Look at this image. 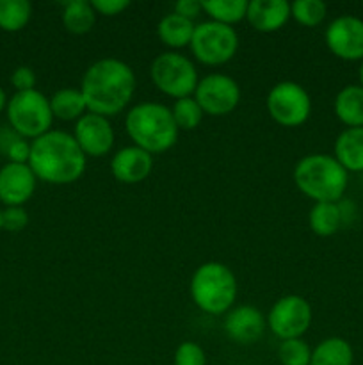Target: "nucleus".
Masks as SVG:
<instances>
[{
	"instance_id": "c85d7f7f",
	"label": "nucleus",
	"mask_w": 363,
	"mask_h": 365,
	"mask_svg": "<svg viewBox=\"0 0 363 365\" xmlns=\"http://www.w3.org/2000/svg\"><path fill=\"white\" fill-rule=\"evenodd\" d=\"M278 359L281 365H310L312 349L302 339H288L281 341L278 348Z\"/></svg>"
},
{
	"instance_id": "0eeeda50",
	"label": "nucleus",
	"mask_w": 363,
	"mask_h": 365,
	"mask_svg": "<svg viewBox=\"0 0 363 365\" xmlns=\"http://www.w3.org/2000/svg\"><path fill=\"white\" fill-rule=\"evenodd\" d=\"M149 75L159 91L177 100L191 96L199 82L194 63L178 52H164L157 56L149 68Z\"/></svg>"
},
{
	"instance_id": "7ed1b4c3",
	"label": "nucleus",
	"mask_w": 363,
	"mask_h": 365,
	"mask_svg": "<svg viewBox=\"0 0 363 365\" xmlns=\"http://www.w3.org/2000/svg\"><path fill=\"white\" fill-rule=\"evenodd\" d=\"M125 128L134 146L152 155L173 148L180 132L169 107L157 102H141L132 107L125 118Z\"/></svg>"
},
{
	"instance_id": "f257e3e1",
	"label": "nucleus",
	"mask_w": 363,
	"mask_h": 365,
	"mask_svg": "<svg viewBox=\"0 0 363 365\" xmlns=\"http://www.w3.org/2000/svg\"><path fill=\"white\" fill-rule=\"evenodd\" d=\"M80 91L84 95L88 113L105 118L116 116L134 96L135 73L125 61L103 57L85 70Z\"/></svg>"
},
{
	"instance_id": "9d476101",
	"label": "nucleus",
	"mask_w": 363,
	"mask_h": 365,
	"mask_svg": "<svg viewBox=\"0 0 363 365\" xmlns=\"http://www.w3.org/2000/svg\"><path fill=\"white\" fill-rule=\"evenodd\" d=\"M270 331L281 341L301 339L312 324V307L302 296L288 294L278 299L267 316Z\"/></svg>"
},
{
	"instance_id": "aec40b11",
	"label": "nucleus",
	"mask_w": 363,
	"mask_h": 365,
	"mask_svg": "<svg viewBox=\"0 0 363 365\" xmlns=\"http://www.w3.org/2000/svg\"><path fill=\"white\" fill-rule=\"evenodd\" d=\"M196 24L194 21L187 20V18L180 16L177 13L166 14L162 20L159 21V27H157V34H159L160 41L164 43L169 48H184L189 46L192 41V36H194Z\"/></svg>"
},
{
	"instance_id": "4468645a",
	"label": "nucleus",
	"mask_w": 363,
	"mask_h": 365,
	"mask_svg": "<svg viewBox=\"0 0 363 365\" xmlns=\"http://www.w3.org/2000/svg\"><path fill=\"white\" fill-rule=\"evenodd\" d=\"M34 171L28 164L7 163L0 168V202L6 207H23L36 191Z\"/></svg>"
},
{
	"instance_id": "2eb2a0df",
	"label": "nucleus",
	"mask_w": 363,
	"mask_h": 365,
	"mask_svg": "<svg viewBox=\"0 0 363 365\" xmlns=\"http://www.w3.org/2000/svg\"><path fill=\"white\" fill-rule=\"evenodd\" d=\"M265 330V317L256 307L241 305L230 309L224 317V331L238 344H253Z\"/></svg>"
},
{
	"instance_id": "473e14b6",
	"label": "nucleus",
	"mask_w": 363,
	"mask_h": 365,
	"mask_svg": "<svg viewBox=\"0 0 363 365\" xmlns=\"http://www.w3.org/2000/svg\"><path fill=\"white\" fill-rule=\"evenodd\" d=\"M11 84L18 91H31L36 89V73L31 66H18L11 73Z\"/></svg>"
},
{
	"instance_id": "2f4dec72",
	"label": "nucleus",
	"mask_w": 363,
	"mask_h": 365,
	"mask_svg": "<svg viewBox=\"0 0 363 365\" xmlns=\"http://www.w3.org/2000/svg\"><path fill=\"white\" fill-rule=\"evenodd\" d=\"M4 155L7 157V163L14 164H28V157H31V143L27 139L20 138L18 135L9 146H7L6 153Z\"/></svg>"
},
{
	"instance_id": "c756f323",
	"label": "nucleus",
	"mask_w": 363,
	"mask_h": 365,
	"mask_svg": "<svg viewBox=\"0 0 363 365\" xmlns=\"http://www.w3.org/2000/svg\"><path fill=\"white\" fill-rule=\"evenodd\" d=\"M174 365H206L205 351L196 342H182L174 351Z\"/></svg>"
},
{
	"instance_id": "4be33fe9",
	"label": "nucleus",
	"mask_w": 363,
	"mask_h": 365,
	"mask_svg": "<svg viewBox=\"0 0 363 365\" xmlns=\"http://www.w3.org/2000/svg\"><path fill=\"white\" fill-rule=\"evenodd\" d=\"M352 362H354V353L351 344L345 339L330 337L312 349L310 365H352Z\"/></svg>"
},
{
	"instance_id": "bb28decb",
	"label": "nucleus",
	"mask_w": 363,
	"mask_h": 365,
	"mask_svg": "<svg viewBox=\"0 0 363 365\" xmlns=\"http://www.w3.org/2000/svg\"><path fill=\"white\" fill-rule=\"evenodd\" d=\"M174 118V123H177L178 130H192V128L198 127L201 123L203 109L199 107V103L196 102L194 96H184V98H178L174 102L173 109H171Z\"/></svg>"
},
{
	"instance_id": "b1692460",
	"label": "nucleus",
	"mask_w": 363,
	"mask_h": 365,
	"mask_svg": "<svg viewBox=\"0 0 363 365\" xmlns=\"http://www.w3.org/2000/svg\"><path fill=\"white\" fill-rule=\"evenodd\" d=\"M50 107H52L53 118H59L63 121L80 120L88 113L84 95L80 89L64 88L53 93L50 96Z\"/></svg>"
},
{
	"instance_id": "f8f14e48",
	"label": "nucleus",
	"mask_w": 363,
	"mask_h": 365,
	"mask_svg": "<svg viewBox=\"0 0 363 365\" xmlns=\"http://www.w3.org/2000/svg\"><path fill=\"white\" fill-rule=\"evenodd\" d=\"M326 45L344 61H363V20L356 16H338L327 25Z\"/></svg>"
},
{
	"instance_id": "dca6fc26",
	"label": "nucleus",
	"mask_w": 363,
	"mask_h": 365,
	"mask_svg": "<svg viewBox=\"0 0 363 365\" xmlns=\"http://www.w3.org/2000/svg\"><path fill=\"white\" fill-rule=\"evenodd\" d=\"M153 170V155L139 146H125L114 153L110 171L114 178L123 184H137L149 177Z\"/></svg>"
},
{
	"instance_id": "e433bc0d",
	"label": "nucleus",
	"mask_w": 363,
	"mask_h": 365,
	"mask_svg": "<svg viewBox=\"0 0 363 365\" xmlns=\"http://www.w3.org/2000/svg\"><path fill=\"white\" fill-rule=\"evenodd\" d=\"M359 86L363 88V61H362V66H359Z\"/></svg>"
},
{
	"instance_id": "ddd939ff",
	"label": "nucleus",
	"mask_w": 363,
	"mask_h": 365,
	"mask_svg": "<svg viewBox=\"0 0 363 365\" xmlns=\"http://www.w3.org/2000/svg\"><path fill=\"white\" fill-rule=\"evenodd\" d=\"M73 138L82 152L89 157H102L114 146V128L109 118L85 113L75 123Z\"/></svg>"
},
{
	"instance_id": "412c9836",
	"label": "nucleus",
	"mask_w": 363,
	"mask_h": 365,
	"mask_svg": "<svg viewBox=\"0 0 363 365\" xmlns=\"http://www.w3.org/2000/svg\"><path fill=\"white\" fill-rule=\"evenodd\" d=\"M310 228L313 234L320 237H330L335 235L345 225L344 214H342L340 202L337 203H315L310 210L308 216Z\"/></svg>"
},
{
	"instance_id": "c9c22d12",
	"label": "nucleus",
	"mask_w": 363,
	"mask_h": 365,
	"mask_svg": "<svg viewBox=\"0 0 363 365\" xmlns=\"http://www.w3.org/2000/svg\"><path fill=\"white\" fill-rule=\"evenodd\" d=\"M7 102H9V100H7L6 91H4V89L0 88V113H2L4 109H7Z\"/></svg>"
},
{
	"instance_id": "f3484780",
	"label": "nucleus",
	"mask_w": 363,
	"mask_h": 365,
	"mask_svg": "<svg viewBox=\"0 0 363 365\" xmlns=\"http://www.w3.org/2000/svg\"><path fill=\"white\" fill-rule=\"evenodd\" d=\"M290 18V4L287 0H251L248 2L246 20L258 32H276Z\"/></svg>"
},
{
	"instance_id": "4c0bfd02",
	"label": "nucleus",
	"mask_w": 363,
	"mask_h": 365,
	"mask_svg": "<svg viewBox=\"0 0 363 365\" xmlns=\"http://www.w3.org/2000/svg\"><path fill=\"white\" fill-rule=\"evenodd\" d=\"M0 232H2V209H0Z\"/></svg>"
},
{
	"instance_id": "f704fd0d",
	"label": "nucleus",
	"mask_w": 363,
	"mask_h": 365,
	"mask_svg": "<svg viewBox=\"0 0 363 365\" xmlns=\"http://www.w3.org/2000/svg\"><path fill=\"white\" fill-rule=\"evenodd\" d=\"M173 13L194 21L196 18L199 16V13H203V7H201V2H198V0H178V2L174 4Z\"/></svg>"
},
{
	"instance_id": "6ab92c4d",
	"label": "nucleus",
	"mask_w": 363,
	"mask_h": 365,
	"mask_svg": "<svg viewBox=\"0 0 363 365\" xmlns=\"http://www.w3.org/2000/svg\"><path fill=\"white\" fill-rule=\"evenodd\" d=\"M335 114L347 128L363 127V88L345 86L340 89L333 103Z\"/></svg>"
},
{
	"instance_id": "6e6552de",
	"label": "nucleus",
	"mask_w": 363,
	"mask_h": 365,
	"mask_svg": "<svg viewBox=\"0 0 363 365\" xmlns=\"http://www.w3.org/2000/svg\"><path fill=\"white\" fill-rule=\"evenodd\" d=\"M191 52L199 63L219 66L228 63L238 50V34L231 25L219 21H201L196 25Z\"/></svg>"
},
{
	"instance_id": "5701e85b",
	"label": "nucleus",
	"mask_w": 363,
	"mask_h": 365,
	"mask_svg": "<svg viewBox=\"0 0 363 365\" xmlns=\"http://www.w3.org/2000/svg\"><path fill=\"white\" fill-rule=\"evenodd\" d=\"M60 20L71 34H88L96 24V11L88 0H70L64 4Z\"/></svg>"
},
{
	"instance_id": "f03ea898",
	"label": "nucleus",
	"mask_w": 363,
	"mask_h": 365,
	"mask_svg": "<svg viewBox=\"0 0 363 365\" xmlns=\"http://www.w3.org/2000/svg\"><path fill=\"white\" fill-rule=\"evenodd\" d=\"M28 166L39 180L56 185L71 184L84 175L85 153L71 134L48 130L31 141Z\"/></svg>"
},
{
	"instance_id": "7c9ffc66",
	"label": "nucleus",
	"mask_w": 363,
	"mask_h": 365,
	"mask_svg": "<svg viewBox=\"0 0 363 365\" xmlns=\"http://www.w3.org/2000/svg\"><path fill=\"white\" fill-rule=\"evenodd\" d=\"M28 225V214L25 207H6L2 210V230L21 232Z\"/></svg>"
},
{
	"instance_id": "a211bd4d",
	"label": "nucleus",
	"mask_w": 363,
	"mask_h": 365,
	"mask_svg": "<svg viewBox=\"0 0 363 365\" xmlns=\"http://www.w3.org/2000/svg\"><path fill=\"white\" fill-rule=\"evenodd\" d=\"M335 159L345 171H363V127L345 128L335 141Z\"/></svg>"
},
{
	"instance_id": "72a5a7b5",
	"label": "nucleus",
	"mask_w": 363,
	"mask_h": 365,
	"mask_svg": "<svg viewBox=\"0 0 363 365\" xmlns=\"http://www.w3.org/2000/svg\"><path fill=\"white\" fill-rule=\"evenodd\" d=\"M91 4L96 14H103V16H116L130 6L128 0H91Z\"/></svg>"
},
{
	"instance_id": "423d86ee",
	"label": "nucleus",
	"mask_w": 363,
	"mask_h": 365,
	"mask_svg": "<svg viewBox=\"0 0 363 365\" xmlns=\"http://www.w3.org/2000/svg\"><path fill=\"white\" fill-rule=\"evenodd\" d=\"M7 120L11 128L23 139H38L39 135L52 130V107L38 89L18 91L7 102Z\"/></svg>"
},
{
	"instance_id": "393cba45",
	"label": "nucleus",
	"mask_w": 363,
	"mask_h": 365,
	"mask_svg": "<svg viewBox=\"0 0 363 365\" xmlns=\"http://www.w3.org/2000/svg\"><path fill=\"white\" fill-rule=\"evenodd\" d=\"M201 7L214 21L233 25L246 18L248 0H201Z\"/></svg>"
},
{
	"instance_id": "20e7f679",
	"label": "nucleus",
	"mask_w": 363,
	"mask_h": 365,
	"mask_svg": "<svg viewBox=\"0 0 363 365\" xmlns=\"http://www.w3.org/2000/svg\"><path fill=\"white\" fill-rule=\"evenodd\" d=\"M294 182L315 203H337L344 198L349 175L333 155L312 153L295 164Z\"/></svg>"
},
{
	"instance_id": "39448f33",
	"label": "nucleus",
	"mask_w": 363,
	"mask_h": 365,
	"mask_svg": "<svg viewBox=\"0 0 363 365\" xmlns=\"http://www.w3.org/2000/svg\"><path fill=\"white\" fill-rule=\"evenodd\" d=\"M238 285L233 271L221 262H206L191 278V298L199 310L212 316L226 314L237 299Z\"/></svg>"
},
{
	"instance_id": "9b49d317",
	"label": "nucleus",
	"mask_w": 363,
	"mask_h": 365,
	"mask_svg": "<svg viewBox=\"0 0 363 365\" xmlns=\"http://www.w3.org/2000/svg\"><path fill=\"white\" fill-rule=\"evenodd\" d=\"M194 98L205 114L226 116L241 102V88L237 81L228 75L210 73L198 82Z\"/></svg>"
},
{
	"instance_id": "cd10ccee",
	"label": "nucleus",
	"mask_w": 363,
	"mask_h": 365,
	"mask_svg": "<svg viewBox=\"0 0 363 365\" xmlns=\"http://www.w3.org/2000/svg\"><path fill=\"white\" fill-rule=\"evenodd\" d=\"M326 14L327 6L322 0H295L290 4V16L305 27H317Z\"/></svg>"
},
{
	"instance_id": "a878e982",
	"label": "nucleus",
	"mask_w": 363,
	"mask_h": 365,
	"mask_svg": "<svg viewBox=\"0 0 363 365\" xmlns=\"http://www.w3.org/2000/svg\"><path fill=\"white\" fill-rule=\"evenodd\" d=\"M32 6L28 0H0V29L6 32H18L28 24Z\"/></svg>"
},
{
	"instance_id": "1a4fd4ad",
	"label": "nucleus",
	"mask_w": 363,
	"mask_h": 365,
	"mask_svg": "<svg viewBox=\"0 0 363 365\" xmlns=\"http://www.w3.org/2000/svg\"><path fill=\"white\" fill-rule=\"evenodd\" d=\"M267 110L276 123L299 127L312 113V100L301 84L292 81L278 82L267 95Z\"/></svg>"
}]
</instances>
